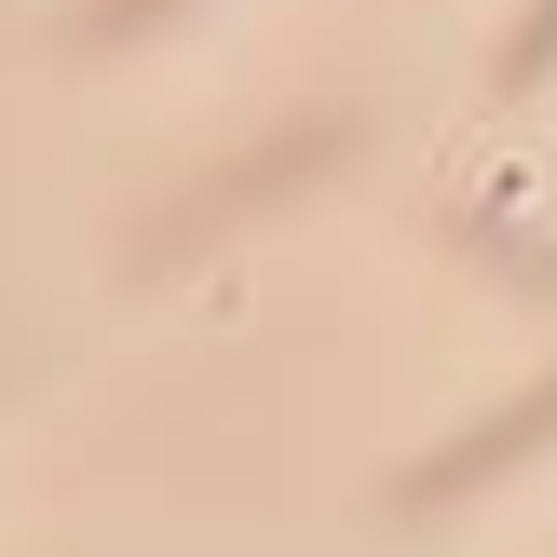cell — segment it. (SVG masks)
Instances as JSON below:
<instances>
[{
    "instance_id": "obj_3",
    "label": "cell",
    "mask_w": 557,
    "mask_h": 557,
    "mask_svg": "<svg viewBox=\"0 0 557 557\" xmlns=\"http://www.w3.org/2000/svg\"><path fill=\"white\" fill-rule=\"evenodd\" d=\"M177 0H96V41H136V27H163Z\"/></svg>"
},
{
    "instance_id": "obj_1",
    "label": "cell",
    "mask_w": 557,
    "mask_h": 557,
    "mask_svg": "<svg viewBox=\"0 0 557 557\" xmlns=\"http://www.w3.org/2000/svg\"><path fill=\"white\" fill-rule=\"evenodd\" d=\"M531 449H557V381H544V395H517V408H490L476 435H449V449H435L395 504H462V490H490L504 462H531Z\"/></svg>"
},
{
    "instance_id": "obj_2",
    "label": "cell",
    "mask_w": 557,
    "mask_h": 557,
    "mask_svg": "<svg viewBox=\"0 0 557 557\" xmlns=\"http://www.w3.org/2000/svg\"><path fill=\"white\" fill-rule=\"evenodd\" d=\"M544 69H557V0H544L531 27H517V54H504V82H544Z\"/></svg>"
}]
</instances>
